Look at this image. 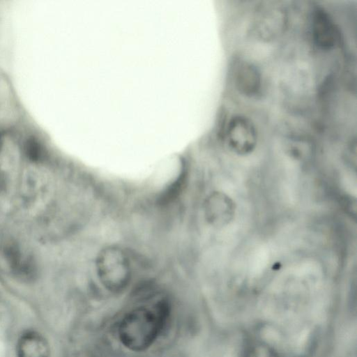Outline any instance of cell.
Masks as SVG:
<instances>
[{"mask_svg":"<svg viewBox=\"0 0 357 357\" xmlns=\"http://www.w3.org/2000/svg\"><path fill=\"white\" fill-rule=\"evenodd\" d=\"M96 270L102 285L112 293L123 291L131 279L129 259L117 247L106 248L99 253L96 260Z\"/></svg>","mask_w":357,"mask_h":357,"instance_id":"cell-2","label":"cell"},{"mask_svg":"<svg viewBox=\"0 0 357 357\" xmlns=\"http://www.w3.org/2000/svg\"><path fill=\"white\" fill-rule=\"evenodd\" d=\"M15 241H8L3 247V254L10 269L20 276L28 277L31 273L29 257Z\"/></svg>","mask_w":357,"mask_h":357,"instance_id":"cell-8","label":"cell"},{"mask_svg":"<svg viewBox=\"0 0 357 357\" xmlns=\"http://www.w3.org/2000/svg\"><path fill=\"white\" fill-rule=\"evenodd\" d=\"M244 357H280L277 351L267 343L254 342L249 344Z\"/></svg>","mask_w":357,"mask_h":357,"instance_id":"cell-9","label":"cell"},{"mask_svg":"<svg viewBox=\"0 0 357 357\" xmlns=\"http://www.w3.org/2000/svg\"><path fill=\"white\" fill-rule=\"evenodd\" d=\"M226 139L229 147L236 153H249L257 144L256 128L248 117L236 115L229 121L226 129Z\"/></svg>","mask_w":357,"mask_h":357,"instance_id":"cell-4","label":"cell"},{"mask_svg":"<svg viewBox=\"0 0 357 357\" xmlns=\"http://www.w3.org/2000/svg\"><path fill=\"white\" fill-rule=\"evenodd\" d=\"M234 81L238 92L249 97L257 95L262 86V77L259 68L246 61L237 63L234 69Z\"/></svg>","mask_w":357,"mask_h":357,"instance_id":"cell-6","label":"cell"},{"mask_svg":"<svg viewBox=\"0 0 357 357\" xmlns=\"http://www.w3.org/2000/svg\"><path fill=\"white\" fill-rule=\"evenodd\" d=\"M286 11L277 6H265L256 13L251 24V34L263 42H269L282 36L287 27Z\"/></svg>","mask_w":357,"mask_h":357,"instance_id":"cell-3","label":"cell"},{"mask_svg":"<svg viewBox=\"0 0 357 357\" xmlns=\"http://www.w3.org/2000/svg\"><path fill=\"white\" fill-rule=\"evenodd\" d=\"M169 303L164 299L152 306H138L120 320L117 335L120 342L134 352L151 347L165 328L169 316Z\"/></svg>","mask_w":357,"mask_h":357,"instance_id":"cell-1","label":"cell"},{"mask_svg":"<svg viewBox=\"0 0 357 357\" xmlns=\"http://www.w3.org/2000/svg\"><path fill=\"white\" fill-rule=\"evenodd\" d=\"M24 151L27 158L32 162L40 161L45 156L43 146L34 137H30L25 141Z\"/></svg>","mask_w":357,"mask_h":357,"instance_id":"cell-10","label":"cell"},{"mask_svg":"<svg viewBox=\"0 0 357 357\" xmlns=\"http://www.w3.org/2000/svg\"><path fill=\"white\" fill-rule=\"evenodd\" d=\"M16 352L17 357H50L47 340L36 331H27L20 336Z\"/></svg>","mask_w":357,"mask_h":357,"instance_id":"cell-7","label":"cell"},{"mask_svg":"<svg viewBox=\"0 0 357 357\" xmlns=\"http://www.w3.org/2000/svg\"><path fill=\"white\" fill-rule=\"evenodd\" d=\"M312 33L314 44L322 50H330L337 43V28L332 17L323 8H317L313 13Z\"/></svg>","mask_w":357,"mask_h":357,"instance_id":"cell-5","label":"cell"},{"mask_svg":"<svg viewBox=\"0 0 357 357\" xmlns=\"http://www.w3.org/2000/svg\"><path fill=\"white\" fill-rule=\"evenodd\" d=\"M2 145H3V137H2V134L0 132V150L2 147Z\"/></svg>","mask_w":357,"mask_h":357,"instance_id":"cell-11","label":"cell"}]
</instances>
